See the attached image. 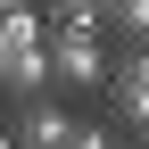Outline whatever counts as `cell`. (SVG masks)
<instances>
[{"label":"cell","instance_id":"2","mask_svg":"<svg viewBox=\"0 0 149 149\" xmlns=\"http://www.w3.org/2000/svg\"><path fill=\"white\" fill-rule=\"evenodd\" d=\"M50 91H100L108 83V33H42Z\"/></svg>","mask_w":149,"mask_h":149},{"label":"cell","instance_id":"6","mask_svg":"<svg viewBox=\"0 0 149 149\" xmlns=\"http://www.w3.org/2000/svg\"><path fill=\"white\" fill-rule=\"evenodd\" d=\"M108 42H149V0H108Z\"/></svg>","mask_w":149,"mask_h":149},{"label":"cell","instance_id":"4","mask_svg":"<svg viewBox=\"0 0 149 149\" xmlns=\"http://www.w3.org/2000/svg\"><path fill=\"white\" fill-rule=\"evenodd\" d=\"M66 124H74L66 108L50 100V91H33V100H17V124H8V133H17V149H58Z\"/></svg>","mask_w":149,"mask_h":149},{"label":"cell","instance_id":"5","mask_svg":"<svg viewBox=\"0 0 149 149\" xmlns=\"http://www.w3.org/2000/svg\"><path fill=\"white\" fill-rule=\"evenodd\" d=\"M42 33H108V0H42Z\"/></svg>","mask_w":149,"mask_h":149},{"label":"cell","instance_id":"7","mask_svg":"<svg viewBox=\"0 0 149 149\" xmlns=\"http://www.w3.org/2000/svg\"><path fill=\"white\" fill-rule=\"evenodd\" d=\"M58 149H116V124H108V116H74Z\"/></svg>","mask_w":149,"mask_h":149},{"label":"cell","instance_id":"1","mask_svg":"<svg viewBox=\"0 0 149 149\" xmlns=\"http://www.w3.org/2000/svg\"><path fill=\"white\" fill-rule=\"evenodd\" d=\"M108 124H133V133H149V42H108Z\"/></svg>","mask_w":149,"mask_h":149},{"label":"cell","instance_id":"9","mask_svg":"<svg viewBox=\"0 0 149 149\" xmlns=\"http://www.w3.org/2000/svg\"><path fill=\"white\" fill-rule=\"evenodd\" d=\"M0 149H17V133H0Z\"/></svg>","mask_w":149,"mask_h":149},{"label":"cell","instance_id":"8","mask_svg":"<svg viewBox=\"0 0 149 149\" xmlns=\"http://www.w3.org/2000/svg\"><path fill=\"white\" fill-rule=\"evenodd\" d=\"M124 149H149V133H133V141H124Z\"/></svg>","mask_w":149,"mask_h":149},{"label":"cell","instance_id":"3","mask_svg":"<svg viewBox=\"0 0 149 149\" xmlns=\"http://www.w3.org/2000/svg\"><path fill=\"white\" fill-rule=\"evenodd\" d=\"M0 91H8V100H33V91H50V58H42V42H17V33H0Z\"/></svg>","mask_w":149,"mask_h":149}]
</instances>
